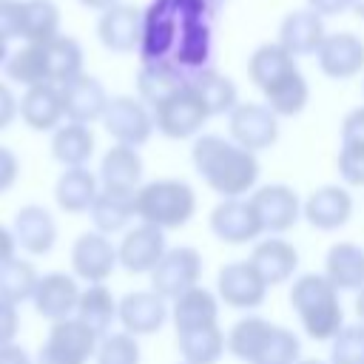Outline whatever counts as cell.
<instances>
[{
    "instance_id": "35",
    "label": "cell",
    "mask_w": 364,
    "mask_h": 364,
    "mask_svg": "<svg viewBox=\"0 0 364 364\" xmlns=\"http://www.w3.org/2000/svg\"><path fill=\"white\" fill-rule=\"evenodd\" d=\"M191 88L196 91V97L202 100V105L210 117H228L242 102L236 82L230 77H225L222 71H216V68H205V71L193 74Z\"/></svg>"
},
{
    "instance_id": "3",
    "label": "cell",
    "mask_w": 364,
    "mask_h": 364,
    "mask_svg": "<svg viewBox=\"0 0 364 364\" xmlns=\"http://www.w3.org/2000/svg\"><path fill=\"white\" fill-rule=\"evenodd\" d=\"M136 222L154 225L159 230H179L196 213V191L176 176H159L142 182L134 193Z\"/></svg>"
},
{
    "instance_id": "54",
    "label": "cell",
    "mask_w": 364,
    "mask_h": 364,
    "mask_svg": "<svg viewBox=\"0 0 364 364\" xmlns=\"http://www.w3.org/2000/svg\"><path fill=\"white\" fill-rule=\"evenodd\" d=\"M17 256V239H14V230L0 225V264L14 259Z\"/></svg>"
},
{
    "instance_id": "48",
    "label": "cell",
    "mask_w": 364,
    "mask_h": 364,
    "mask_svg": "<svg viewBox=\"0 0 364 364\" xmlns=\"http://www.w3.org/2000/svg\"><path fill=\"white\" fill-rule=\"evenodd\" d=\"M338 134L344 145H364V105H355L344 114Z\"/></svg>"
},
{
    "instance_id": "10",
    "label": "cell",
    "mask_w": 364,
    "mask_h": 364,
    "mask_svg": "<svg viewBox=\"0 0 364 364\" xmlns=\"http://www.w3.org/2000/svg\"><path fill=\"white\" fill-rule=\"evenodd\" d=\"M228 136L250 154L267 151L279 142V117L264 102H239L228 114Z\"/></svg>"
},
{
    "instance_id": "56",
    "label": "cell",
    "mask_w": 364,
    "mask_h": 364,
    "mask_svg": "<svg viewBox=\"0 0 364 364\" xmlns=\"http://www.w3.org/2000/svg\"><path fill=\"white\" fill-rule=\"evenodd\" d=\"M353 307H355V318L364 324V287L355 293V304H353Z\"/></svg>"
},
{
    "instance_id": "17",
    "label": "cell",
    "mask_w": 364,
    "mask_h": 364,
    "mask_svg": "<svg viewBox=\"0 0 364 364\" xmlns=\"http://www.w3.org/2000/svg\"><path fill=\"white\" fill-rule=\"evenodd\" d=\"M142 9L134 3H117L97 17V40L111 54H131L139 48Z\"/></svg>"
},
{
    "instance_id": "12",
    "label": "cell",
    "mask_w": 364,
    "mask_h": 364,
    "mask_svg": "<svg viewBox=\"0 0 364 364\" xmlns=\"http://www.w3.org/2000/svg\"><path fill=\"white\" fill-rule=\"evenodd\" d=\"M117 267H119V259H117V245L111 242V236L97 233V230H85L74 239L71 273L77 282L105 284Z\"/></svg>"
},
{
    "instance_id": "4",
    "label": "cell",
    "mask_w": 364,
    "mask_h": 364,
    "mask_svg": "<svg viewBox=\"0 0 364 364\" xmlns=\"http://www.w3.org/2000/svg\"><path fill=\"white\" fill-rule=\"evenodd\" d=\"M97 347L100 336L71 316L48 327L37 364H88L97 355Z\"/></svg>"
},
{
    "instance_id": "13",
    "label": "cell",
    "mask_w": 364,
    "mask_h": 364,
    "mask_svg": "<svg viewBox=\"0 0 364 364\" xmlns=\"http://www.w3.org/2000/svg\"><path fill=\"white\" fill-rule=\"evenodd\" d=\"M208 225H210V233L225 245H250L264 236L250 196L219 199V205L208 216Z\"/></svg>"
},
{
    "instance_id": "14",
    "label": "cell",
    "mask_w": 364,
    "mask_h": 364,
    "mask_svg": "<svg viewBox=\"0 0 364 364\" xmlns=\"http://www.w3.org/2000/svg\"><path fill=\"white\" fill-rule=\"evenodd\" d=\"M165 250H168L165 230L145 225V222H136L134 228H128L122 233V239L117 242L119 267L125 273H134V276H142V273L151 276L154 267L159 264V259L165 256Z\"/></svg>"
},
{
    "instance_id": "39",
    "label": "cell",
    "mask_w": 364,
    "mask_h": 364,
    "mask_svg": "<svg viewBox=\"0 0 364 364\" xmlns=\"http://www.w3.org/2000/svg\"><path fill=\"white\" fill-rule=\"evenodd\" d=\"M3 71H6L9 85L31 88V85L48 82V68H46V48H43V43H23L17 51L9 54Z\"/></svg>"
},
{
    "instance_id": "45",
    "label": "cell",
    "mask_w": 364,
    "mask_h": 364,
    "mask_svg": "<svg viewBox=\"0 0 364 364\" xmlns=\"http://www.w3.org/2000/svg\"><path fill=\"white\" fill-rule=\"evenodd\" d=\"M330 364H364V324H344L330 341Z\"/></svg>"
},
{
    "instance_id": "8",
    "label": "cell",
    "mask_w": 364,
    "mask_h": 364,
    "mask_svg": "<svg viewBox=\"0 0 364 364\" xmlns=\"http://www.w3.org/2000/svg\"><path fill=\"white\" fill-rule=\"evenodd\" d=\"M202 270H205V259L193 245L168 247L151 273V290L159 293L165 301H173L179 293L202 282Z\"/></svg>"
},
{
    "instance_id": "30",
    "label": "cell",
    "mask_w": 364,
    "mask_h": 364,
    "mask_svg": "<svg viewBox=\"0 0 364 364\" xmlns=\"http://www.w3.org/2000/svg\"><path fill=\"white\" fill-rule=\"evenodd\" d=\"M136 193V191H134ZM134 193L131 191H111V188H100L88 219L94 225L97 233L114 236V233H125L128 225L136 219V208H134Z\"/></svg>"
},
{
    "instance_id": "43",
    "label": "cell",
    "mask_w": 364,
    "mask_h": 364,
    "mask_svg": "<svg viewBox=\"0 0 364 364\" xmlns=\"http://www.w3.org/2000/svg\"><path fill=\"white\" fill-rule=\"evenodd\" d=\"M94 364H142V347L139 338H134L125 330H111L100 338Z\"/></svg>"
},
{
    "instance_id": "36",
    "label": "cell",
    "mask_w": 364,
    "mask_h": 364,
    "mask_svg": "<svg viewBox=\"0 0 364 364\" xmlns=\"http://www.w3.org/2000/svg\"><path fill=\"white\" fill-rule=\"evenodd\" d=\"M117 310H119V299L108 290V284H88L80 290L74 316L102 338L111 333V327L117 321Z\"/></svg>"
},
{
    "instance_id": "22",
    "label": "cell",
    "mask_w": 364,
    "mask_h": 364,
    "mask_svg": "<svg viewBox=\"0 0 364 364\" xmlns=\"http://www.w3.org/2000/svg\"><path fill=\"white\" fill-rule=\"evenodd\" d=\"M14 239H17V247H23L28 256H48L57 245V236H60V228H57V219L48 208L43 205H23L17 213H14Z\"/></svg>"
},
{
    "instance_id": "1",
    "label": "cell",
    "mask_w": 364,
    "mask_h": 364,
    "mask_svg": "<svg viewBox=\"0 0 364 364\" xmlns=\"http://www.w3.org/2000/svg\"><path fill=\"white\" fill-rule=\"evenodd\" d=\"M191 165L202 182L222 199L250 196L259 188V156L239 148L230 136L199 134L191 148Z\"/></svg>"
},
{
    "instance_id": "9",
    "label": "cell",
    "mask_w": 364,
    "mask_h": 364,
    "mask_svg": "<svg viewBox=\"0 0 364 364\" xmlns=\"http://www.w3.org/2000/svg\"><path fill=\"white\" fill-rule=\"evenodd\" d=\"M250 202H253L256 216L262 222V230L267 236H282V233L293 230L304 219V213H301V208H304L301 196L290 185H284V182L259 185L250 193Z\"/></svg>"
},
{
    "instance_id": "7",
    "label": "cell",
    "mask_w": 364,
    "mask_h": 364,
    "mask_svg": "<svg viewBox=\"0 0 364 364\" xmlns=\"http://www.w3.org/2000/svg\"><path fill=\"white\" fill-rule=\"evenodd\" d=\"M179 28H182V20H179L173 3L151 0L142 9V34H139V48H136L139 63L171 60L176 40H179Z\"/></svg>"
},
{
    "instance_id": "11",
    "label": "cell",
    "mask_w": 364,
    "mask_h": 364,
    "mask_svg": "<svg viewBox=\"0 0 364 364\" xmlns=\"http://www.w3.org/2000/svg\"><path fill=\"white\" fill-rule=\"evenodd\" d=\"M267 290L270 287L264 284V279L259 276V270L247 259L225 262L216 273V296L222 304H228L233 310L253 313L256 307L264 304Z\"/></svg>"
},
{
    "instance_id": "61",
    "label": "cell",
    "mask_w": 364,
    "mask_h": 364,
    "mask_svg": "<svg viewBox=\"0 0 364 364\" xmlns=\"http://www.w3.org/2000/svg\"><path fill=\"white\" fill-rule=\"evenodd\" d=\"M179 364H185V361H179Z\"/></svg>"
},
{
    "instance_id": "49",
    "label": "cell",
    "mask_w": 364,
    "mask_h": 364,
    "mask_svg": "<svg viewBox=\"0 0 364 364\" xmlns=\"http://www.w3.org/2000/svg\"><path fill=\"white\" fill-rule=\"evenodd\" d=\"M17 330H20V310H17V304L0 299V347L11 344L17 338Z\"/></svg>"
},
{
    "instance_id": "34",
    "label": "cell",
    "mask_w": 364,
    "mask_h": 364,
    "mask_svg": "<svg viewBox=\"0 0 364 364\" xmlns=\"http://www.w3.org/2000/svg\"><path fill=\"white\" fill-rule=\"evenodd\" d=\"M97 139L91 125L82 122H63L57 131H51V159L63 168H85L94 156Z\"/></svg>"
},
{
    "instance_id": "51",
    "label": "cell",
    "mask_w": 364,
    "mask_h": 364,
    "mask_svg": "<svg viewBox=\"0 0 364 364\" xmlns=\"http://www.w3.org/2000/svg\"><path fill=\"white\" fill-rule=\"evenodd\" d=\"M17 108H20V97H14L6 80H0V131H6L17 119Z\"/></svg>"
},
{
    "instance_id": "26",
    "label": "cell",
    "mask_w": 364,
    "mask_h": 364,
    "mask_svg": "<svg viewBox=\"0 0 364 364\" xmlns=\"http://www.w3.org/2000/svg\"><path fill=\"white\" fill-rule=\"evenodd\" d=\"M210 54H213V26L208 20H191V23H182L179 28V40H176V48H173V63L188 74H199L205 68H213L210 65Z\"/></svg>"
},
{
    "instance_id": "50",
    "label": "cell",
    "mask_w": 364,
    "mask_h": 364,
    "mask_svg": "<svg viewBox=\"0 0 364 364\" xmlns=\"http://www.w3.org/2000/svg\"><path fill=\"white\" fill-rule=\"evenodd\" d=\"M17 176H20V159H17V154L11 148L0 145V193L11 191L14 182H17Z\"/></svg>"
},
{
    "instance_id": "24",
    "label": "cell",
    "mask_w": 364,
    "mask_h": 364,
    "mask_svg": "<svg viewBox=\"0 0 364 364\" xmlns=\"http://www.w3.org/2000/svg\"><path fill=\"white\" fill-rule=\"evenodd\" d=\"M17 117L26 122V128L40 131V134H51L65 122V111H63V97H60V85L51 82H40L23 91L20 97V108Z\"/></svg>"
},
{
    "instance_id": "18",
    "label": "cell",
    "mask_w": 364,
    "mask_h": 364,
    "mask_svg": "<svg viewBox=\"0 0 364 364\" xmlns=\"http://www.w3.org/2000/svg\"><path fill=\"white\" fill-rule=\"evenodd\" d=\"M60 97H63L65 122H82V125L102 119L108 100H111L105 85L88 71H82L74 80H68L65 85H60Z\"/></svg>"
},
{
    "instance_id": "42",
    "label": "cell",
    "mask_w": 364,
    "mask_h": 364,
    "mask_svg": "<svg viewBox=\"0 0 364 364\" xmlns=\"http://www.w3.org/2000/svg\"><path fill=\"white\" fill-rule=\"evenodd\" d=\"M60 6L54 0H23V43H48L60 34Z\"/></svg>"
},
{
    "instance_id": "58",
    "label": "cell",
    "mask_w": 364,
    "mask_h": 364,
    "mask_svg": "<svg viewBox=\"0 0 364 364\" xmlns=\"http://www.w3.org/2000/svg\"><path fill=\"white\" fill-rule=\"evenodd\" d=\"M353 14L358 20H364V0H353Z\"/></svg>"
},
{
    "instance_id": "60",
    "label": "cell",
    "mask_w": 364,
    "mask_h": 364,
    "mask_svg": "<svg viewBox=\"0 0 364 364\" xmlns=\"http://www.w3.org/2000/svg\"><path fill=\"white\" fill-rule=\"evenodd\" d=\"M216 3H219V6H222V3H225V0H216Z\"/></svg>"
},
{
    "instance_id": "23",
    "label": "cell",
    "mask_w": 364,
    "mask_h": 364,
    "mask_svg": "<svg viewBox=\"0 0 364 364\" xmlns=\"http://www.w3.org/2000/svg\"><path fill=\"white\" fill-rule=\"evenodd\" d=\"M324 37H327L324 17H318L316 11H310L304 6V9H293V11H287L282 17L276 43L282 48H287L299 60V57H316V51L324 43Z\"/></svg>"
},
{
    "instance_id": "6",
    "label": "cell",
    "mask_w": 364,
    "mask_h": 364,
    "mask_svg": "<svg viewBox=\"0 0 364 364\" xmlns=\"http://www.w3.org/2000/svg\"><path fill=\"white\" fill-rule=\"evenodd\" d=\"M102 125L117 145L139 148L154 136V111L136 94H117L108 100Z\"/></svg>"
},
{
    "instance_id": "29",
    "label": "cell",
    "mask_w": 364,
    "mask_h": 364,
    "mask_svg": "<svg viewBox=\"0 0 364 364\" xmlns=\"http://www.w3.org/2000/svg\"><path fill=\"white\" fill-rule=\"evenodd\" d=\"M188 74L173 63V60H156V63H139L136 71V97L154 108L162 100H168L171 94H176L179 88L188 85Z\"/></svg>"
},
{
    "instance_id": "2",
    "label": "cell",
    "mask_w": 364,
    "mask_h": 364,
    "mask_svg": "<svg viewBox=\"0 0 364 364\" xmlns=\"http://www.w3.org/2000/svg\"><path fill=\"white\" fill-rule=\"evenodd\" d=\"M290 307L313 341H333L344 327L341 293L324 279V273H301L290 284Z\"/></svg>"
},
{
    "instance_id": "55",
    "label": "cell",
    "mask_w": 364,
    "mask_h": 364,
    "mask_svg": "<svg viewBox=\"0 0 364 364\" xmlns=\"http://www.w3.org/2000/svg\"><path fill=\"white\" fill-rule=\"evenodd\" d=\"M80 6H85V9H91V11H105V9H111V6H117V3H122V0H77Z\"/></svg>"
},
{
    "instance_id": "27",
    "label": "cell",
    "mask_w": 364,
    "mask_h": 364,
    "mask_svg": "<svg viewBox=\"0 0 364 364\" xmlns=\"http://www.w3.org/2000/svg\"><path fill=\"white\" fill-rule=\"evenodd\" d=\"M171 321H173L176 333L219 324V296L213 290H208L205 284H196V287L179 293L171 301Z\"/></svg>"
},
{
    "instance_id": "41",
    "label": "cell",
    "mask_w": 364,
    "mask_h": 364,
    "mask_svg": "<svg viewBox=\"0 0 364 364\" xmlns=\"http://www.w3.org/2000/svg\"><path fill=\"white\" fill-rule=\"evenodd\" d=\"M37 282H40V273L28 259L14 256L0 264V299L3 301H11L17 307L23 301H31Z\"/></svg>"
},
{
    "instance_id": "38",
    "label": "cell",
    "mask_w": 364,
    "mask_h": 364,
    "mask_svg": "<svg viewBox=\"0 0 364 364\" xmlns=\"http://www.w3.org/2000/svg\"><path fill=\"white\" fill-rule=\"evenodd\" d=\"M46 48V68H48V82L51 85H65L68 80H74L77 74H82L85 68V51L80 46V40L68 37V34H57L54 40L43 43Z\"/></svg>"
},
{
    "instance_id": "20",
    "label": "cell",
    "mask_w": 364,
    "mask_h": 364,
    "mask_svg": "<svg viewBox=\"0 0 364 364\" xmlns=\"http://www.w3.org/2000/svg\"><path fill=\"white\" fill-rule=\"evenodd\" d=\"M77 301H80V284H77L74 273H63V270H51L46 276H40L34 296H31L34 310L43 318H48L51 324L71 318L77 313Z\"/></svg>"
},
{
    "instance_id": "15",
    "label": "cell",
    "mask_w": 364,
    "mask_h": 364,
    "mask_svg": "<svg viewBox=\"0 0 364 364\" xmlns=\"http://www.w3.org/2000/svg\"><path fill=\"white\" fill-rule=\"evenodd\" d=\"M171 318V301H165L159 293L148 290H131L119 299V310H117V321L125 333H131L134 338L142 336H154L165 327V321Z\"/></svg>"
},
{
    "instance_id": "28",
    "label": "cell",
    "mask_w": 364,
    "mask_h": 364,
    "mask_svg": "<svg viewBox=\"0 0 364 364\" xmlns=\"http://www.w3.org/2000/svg\"><path fill=\"white\" fill-rule=\"evenodd\" d=\"M321 273L338 293H358L364 287V247L355 242L330 245Z\"/></svg>"
},
{
    "instance_id": "21",
    "label": "cell",
    "mask_w": 364,
    "mask_h": 364,
    "mask_svg": "<svg viewBox=\"0 0 364 364\" xmlns=\"http://www.w3.org/2000/svg\"><path fill=\"white\" fill-rule=\"evenodd\" d=\"M304 222L316 230H338L353 216V193L347 185H321L304 199Z\"/></svg>"
},
{
    "instance_id": "5",
    "label": "cell",
    "mask_w": 364,
    "mask_h": 364,
    "mask_svg": "<svg viewBox=\"0 0 364 364\" xmlns=\"http://www.w3.org/2000/svg\"><path fill=\"white\" fill-rule=\"evenodd\" d=\"M151 111H154V128L168 139H191V136L196 139L202 134L205 122L210 119L202 100L191 88V80L185 88H179L176 94H171Z\"/></svg>"
},
{
    "instance_id": "52",
    "label": "cell",
    "mask_w": 364,
    "mask_h": 364,
    "mask_svg": "<svg viewBox=\"0 0 364 364\" xmlns=\"http://www.w3.org/2000/svg\"><path fill=\"white\" fill-rule=\"evenodd\" d=\"M307 9L318 17H336L344 11H353V0H307Z\"/></svg>"
},
{
    "instance_id": "25",
    "label": "cell",
    "mask_w": 364,
    "mask_h": 364,
    "mask_svg": "<svg viewBox=\"0 0 364 364\" xmlns=\"http://www.w3.org/2000/svg\"><path fill=\"white\" fill-rule=\"evenodd\" d=\"M142 173H145V162L139 148L131 145H111L102 159H100V188H111V191H136L142 185Z\"/></svg>"
},
{
    "instance_id": "31",
    "label": "cell",
    "mask_w": 364,
    "mask_h": 364,
    "mask_svg": "<svg viewBox=\"0 0 364 364\" xmlns=\"http://www.w3.org/2000/svg\"><path fill=\"white\" fill-rule=\"evenodd\" d=\"M296 68H299V60H296L287 48H282L276 40L256 46V48L250 51V57H247V80H250L262 94H264L270 85H276L279 80H284L287 74H293Z\"/></svg>"
},
{
    "instance_id": "46",
    "label": "cell",
    "mask_w": 364,
    "mask_h": 364,
    "mask_svg": "<svg viewBox=\"0 0 364 364\" xmlns=\"http://www.w3.org/2000/svg\"><path fill=\"white\" fill-rule=\"evenodd\" d=\"M336 171L347 188H364V145H344L336 156Z\"/></svg>"
},
{
    "instance_id": "57",
    "label": "cell",
    "mask_w": 364,
    "mask_h": 364,
    "mask_svg": "<svg viewBox=\"0 0 364 364\" xmlns=\"http://www.w3.org/2000/svg\"><path fill=\"white\" fill-rule=\"evenodd\" d=\"M9 54H11V51H9V40H6L3 34H0V68L6 65V60H9Z\"/></svg>"
},
{
    "instance_id": "32",
    "label": "cell",
    "mask_w": 364,
    "mask_h": 364,
    "mask_svg": "<svg viewBox=\"0 0 364 364\" xmlns=\"http://www.w3.org/2000/svg\"><path fill=\"white\" fill-rule=\"evenodd\" d=\"M100 193V179L85 168H65L54 182V202L63 213H88Z\"/></svg>"
},
{
    "instance_id": "40",
    "label": "cell",
    "mask_w": 364,
    "mask_h": 364,
    "mask_svg": "<svg viewBox=\"0 0 364 364\" xmlns=\"http://www.w3.org/2000/svg\"><path fill=\"white\" fill-rule=\"evenodd\" d=\"M262 97H264V105H267L279 119H284V117H299V114L307 108V102H310V85H307L301 68H296L293 74H287L284 80H279L276 85H270Z\"/></svg>"
},
{
    "instance_id": "16",
    "label": "cell",
    "mask_w": 364,
    "mask_h": 364,
    "mask_svg": "<svg viewBox=\"0 0 364 364\" xmlns=\"http://www.w3.org/2000/svg\"><path fill=\"white\" fill-rule=\"evenodd\" d=\"M316 63L330 80H353L364 71V40L353 31H327L316 51Z\"/></svg>"
},
{
    "instance_id": "44",
    "label": "cell",
    "mask_w": 364,
    "mask_h": 364,
    "mask_svg": "<svg viewBox=\"0 0 364 364\" xmlns=\"http://www.w3.org/2000/svg\"><path fill=\"white\" fill-rule=\"evenodd\" d=\"M301 358V338L296 336V330L276 324L270 341L264 344L262 355L253 364H296Z\"/></svg>"
},
{
    "instance_id": "33",
    "label": "cell",
    "mask_w": 364,
    "mask_h": 364,
    "mask_svg": "<svg viewBox=\"0 0 364 364\" xmlns=\"http://www.w3.org/2000/svg\"><path fill=\"white\" fill-rule=\"evenodd\" d=\"M273 327H276V324H273L270 318L259 316V313L242 316V318L233 321V327L225 333V336H228V355H233V358L242 361V364H253V361L262 355L264 344L270 341Z\"/></svg>"
},
{
    "instance_id": "59",
    "label": "cell",
    "mask_w": 364,
    "mask_h": 364,
    "mask_svg": "<svg viewBox=\"0 0 364 364\" xmlns=\"http://www.w3.org/2000/svg\"><path fill=\"white\" fill-rule=\"evenodd\" d=\"M296 364H327V361H321V358H304V355H301Z\"/></svg>"
},
{
    "instance_id": "53",
    "label": "cell",
    "mask_w": 364,
    "mask_h": 364,
    "mask_svg": "<svg viewBox=\"0 0 364 364\" xmlns=\"http://www.w3.org/2000/svg\"><path fill=\"white\" fill-rule=\"evenodd\" d=\"M0 364H34V361H31V355H28L26 347H20L17 341H11V344H3L0 347Z\"/></svg>"
},
{
    "instance_id": "19",
    "label": "cell",
    "mask_w": 364,
    "mask_h": 364,
    "mask_svg": "<svg viewBox=\"0 0 364 364\" xmlns=\"http://www.w3.org/2000/svg\"><path fill=\"white\" fill-rule=\"evenodd\" d=\"M247 262L259 270V276L264 279L267 287H279V284H287L296 279L299 250L293 242H287L282 236H264V239L253 242Z\"/></svg>"
},
{
    "instance_id": "37",
    "label": "cell",
    "mask_w": 364,
    "mask_h": 364,
    "mask_svg": "<svg viewBox=\"0 0 364 364\" xmlns=\"http://www.w3.org/2000/svg\"><path fill=\"white\" fill-rule=\"evenodd\" d=\"M176 350L185 364H219L228 353V336L219 324L176 333Z\"/></svg>"
},
{
    "instance_id": "47",
    "label": "cell",
    "mask_w": 364,
    "mask_h": 364,
    "mask_svg": "<svg viewBox=\"0 0 364 364\" xmlns=\"http://www.w3.org/2000/svg\"><path fill=\"white\" fill-rule=\"evenodd\" d=\"M0 34L11 40H23V0H0Z\"/></svg>"
}]
</instances>
